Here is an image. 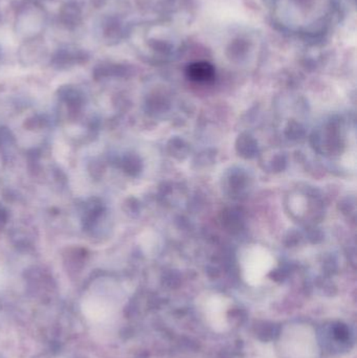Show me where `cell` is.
Wrapping results in <instances>:
<instances>
[{"label": "cell", "instance_id": "1", "mask_svg": "<svg viewBox=\"0 0 357 358\" xmlns=\"http://www.w3.org/2000/svg\"><path fill=\"white\" fill-rule=\"evenodd\" d=\"M280 347L285 358H320L316 332L304 324L287 326L281 334Z\"/></svg>", "mask_w": 357, "mask_h": 358}, {"label": "cell", "instance_id": "2", "mask_svg": "<svg viewBox=\"0 0 357 358\" xmlns=\"http://www.w3.org/2000/svg\"><path fill=\"white\" fill-rule=\"evenodd\" d=\"M187 75L192 81L210 82L215 77V69L207 62H197L190 65L187 69Z\"/></svg>", "mask_w": 357, "mask_h": 358}]
</instances>
